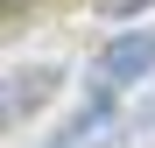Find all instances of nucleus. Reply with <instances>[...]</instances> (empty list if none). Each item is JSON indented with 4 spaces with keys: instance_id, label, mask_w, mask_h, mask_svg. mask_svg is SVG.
Listing matches in <instances>:
<instances>
[{
    "instance_id": "7ed1b4c3",
    "label": "nucleus",
    "mask_w": 155,
    "mask_h": 148,
    "mask_svg": "<svg viewBox=\"0 0 155 148\" xmlns=\"http://www.w3.org/2000/svg\"><path fill=\"white\" fill-rule=\"evenodd\" d=\"M141 7H155V0H99V14H106V21H127V14H141Z\"/></svg>"
},
{
    "instance_id": "f03ea898",
    "label": "nucleus",
    "mask_w": 155,
    "mask_h": 148,
    "mask_svg": "<svg viewBox=\"0 0 155 148\" xmlns=\"http://www.w3.org/2000/svg\"><path fill=\"white\" fill-rule=\"evenodd\" d=\"M57 85H64L57 64H21V71H7V120H28Z\"/></svg>"
},
{
    "instance_id": "f257e3e1",
    "label": "nucleus",
    "mask_w": 155,
    "mask_h": 148,
    "mask_svg": "<svg viewBox=\"0 0 155 148\" xmlns=\"http://www.w3.org/2000/svg\"><path fill=\"white\" fill-rule=\"evenodd\" d=\"M92 71H99V85H113V92H120V85H134V78H148V71H155V35H148V28L113 35L106 49H99V64H92Z\"/></svg>"
}]
</instances>
